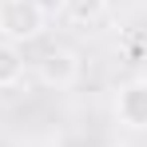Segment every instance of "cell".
<instances>
[{"instance_id": "7a4b0ae2", "label": "cell", "mask_w": 147, "mask_h": 147, "mask_svg": "<svg viewBox=\"0 0 147 147\" xmlns=\"http://www.w3.org/2000/svg\"><path fill=\"white\" fill-rule=\"evenodd\" d=\"M111 111H115V123L127 127V131H147V76H131L115 88V99H111Z\"/></svg>"}, {"instance_id": "6da1fadb", "label": "cell", "mask_w": 147, "mask_h": 147, "mask_svg": "<svg viewBox=\"0 0 147 147\" xmlns=\"http://www.w3.org/2000/svg\"><path fill=\"white\" fill-rule=\"evenodd\" d=\"M52 24V12L48 4L40 0H0V40L8 44H32L40 40Z\"/></svg>"}, {"instance_id": "277c9868", "label": "cell", "mask_w": 147, "mask_h": 147, "mask_svg": "<svg viewBox=\"0 0 147 147\" xmlns=\"http://www.w3.org/2000/svg\"><path fill=\"white\" fill-rule=\"evenodd\" d=\"M20 80H24V52L8 40H0V92L16 88Z\"/></svg>"}, {"instance_id": "3957f363", "label": "cell", "mask_w": 147, "mask_h": 147, "mask_svg": "<svg viewBox=\"0 0 147 147\" xmlns=\"http://www.w3.org/2000/svg\"><path fill=\"white\" fill-rule=\"evenodd\" d=\"M80 72H84V60H80L72 48H48L40 60H36L40 84H44V88H56V92L72 88L76 80H80Z\"/></svg>"}, {"instance_id": "5b68a950", "label": "cell", "mask_w": 147, "mask_h": 147, "mask_svg": "<svg viewBox=\"0 0 147 147\" xmlns=\"http://www.w3.org/2000/svg\"><path fill=\"white\" fill-rule=\"evenodd\" d=\"M111 0H60V12L72 20V24H96L99 16L107 12Z\"/></svg>"}]
</instances>
